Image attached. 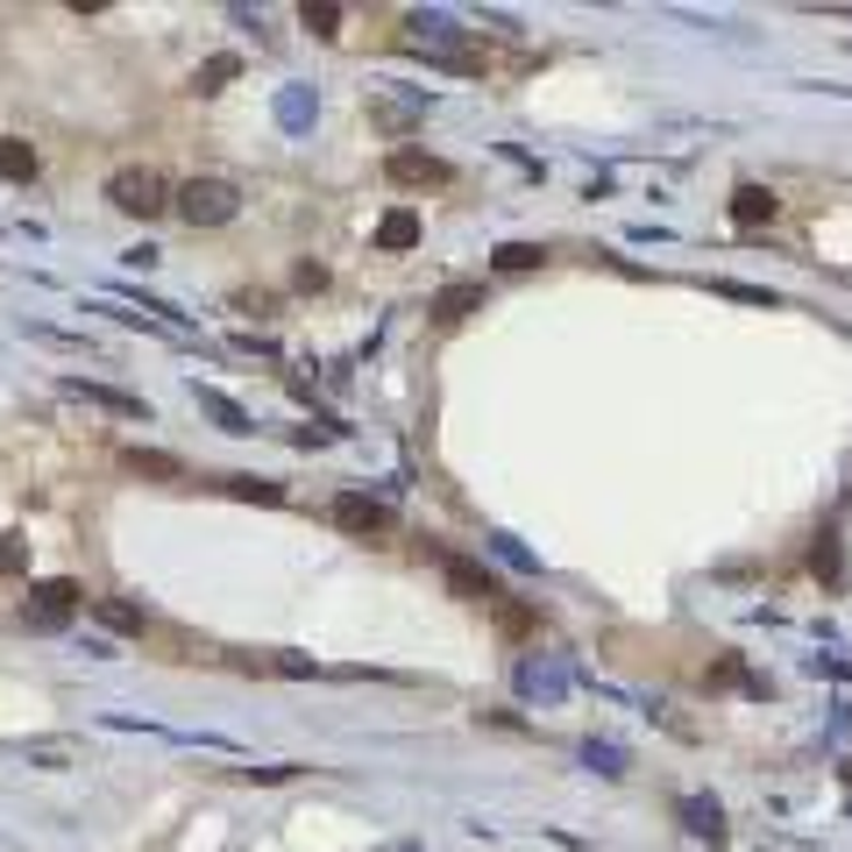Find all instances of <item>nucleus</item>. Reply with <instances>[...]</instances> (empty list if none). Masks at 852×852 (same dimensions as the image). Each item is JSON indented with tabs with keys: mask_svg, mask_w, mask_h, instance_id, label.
Masks as SVG:
<instances>
[{
	"mask_svg": "<svg viewBox=\"0 0 852 852\" xmlns=\"http://www.w3.org/2000/svg\"><path fill=\"white\" fill-rule=\"evenodd\" d=\"M171 206H178V220H185V228H228V220L242 214V192H235L228 178H185Z\"/></svg>",
	"mask_w": 852,
	"mask_h": 852,
	"instance_id": "nucleus-1",
	"label": "nucleus"
},
{
	"mask_svg": "<svg viewBox=\"0 0 852 852\" xmlns=\"http://www.w3.org/2000/svg\"><path fill=\"white\" fill-rule=\"evenodd\" d=\"M107 200L122 206V214L149 220V214H163V206H171L178 192H171V178H163V171H149V163H122V171L107 178Z\"/></svg>",
	"mask_w": 852,
	"mask_h": 852,
	"instance_id": "nucleus-2",
	"label": "nucleus"
},
{
	"mask_svg": "<svg viewBox=\"0 0 852 852\" xmlns=\"http://www.w3.org/2000/svg\"><path fill=\"white\" fill-rule=\"evenodd\" d=\"M79 604H86L79 582H36V590H29V604H22V625H29V633H65Z\"/></svg>",
	"mask_w": 852,
	"mask_h": 852,
	"instance_id": "nucleus-3",
	"label": "nucleus"
},
{
	"mask_svg": "<svg viewBox=\"0 0 852 852\" xmlns=\"http://www.w3.org/2000/svg\"><path fill=\"white\" fill-rule=\"evenodd\" d=\"M384 178H391V185H406V192H427V185H447V163L441 157H427V149H391V157H384Z\"/></svg>",
	"mask_w": 852,
	"mask_h": 852,
	"instance_id": "nucleus-4",
	"label": "nucleus"
},
{
	"mask_svg": "<svg viewBox=\"0 0 852 852\" xmlns=\"http://www.w3.org/2000/svg\"><path fill=\"white\" fill-rule=\"evenodd\" d=\"M447 568V590L455 597H469V604H498V582H490V568L484 561H469V555H441Z\"/></svg>",
	"mask_w": 852,
	"mask_h": 852,
	"instance_id": "nucleus-5",
	"label": "nucleus"
},
{
	"mask_svg": "<svg viewBox=\"0 0 852 852\" xmlns=\"http://www.w3.org/2000/svg\"><path fill=\"white\" fill-rule=\"evenodd\" d=\"M334 526L341 533H391V504H377V498H334Z\"/></svg>",
	"mask_w": 852,
	"mask_h": 852,
	"instance_id": "nucleus-6",
	"label": "nucleus"
},
{
	"mask_svg": "<svg viewBox=\"0 0 852 852\" xmlns=\"http://www.w3.org/2000/svg\"><path fill=\"white\" fill-rule=\"evenodd\" d=\"M65 391L71 398H86V406H107V412H122V420H149V406L136 391H114V384H86V377H65Z\"/></svg>",
	"mask_w": 852,
	"mask_h": 852,
	"instance_id": "nucleus-7",
	"label": "nucleus"
},
{
	"mask_svg": "<svg viewBox=\"0 0 852 852\" xmlns=\"http://www.w3.org/2000/svg\"><path fill=\"white\" fill-rule=\"evenodd\" d=\"M476 306H484V284H447V292H433L427 320H433V327H462Z\"/></svg>",
	"mask_w": 852,
	"mask_h": 852,
	"instance_id": "nucleus-8",
	"label": "nucleus"
},
{
	"mask_svg": "<svg viewBox=\"0 0 852 852\" xmlns=\"http://www.w3.org/2000/svg\"><path fill=\"white\" fill-rule=\"evenodd\" d=\"M122 469L128 476H149V484H185V462L163 455V447H122Z\"/></svg>",
	"mask_w": 852,
	"mask_h": 852,
	"instance_id": "nucleus-9",
	"label": "nucleus"
},
{
	"mask_svg": "<svg viewBox=\"0 0 852 852\" xmlns=\"http://www.w3.org/2000/svg\"><path fill=\"white\" fill-rule=\"evenodd\" d=\"M36 171H43L36 143H22V136H0V178H8V185H29Z\"/></svg>",
	"mask_w": 852,
	"mask_h": 852,
	"instance_id": "nucleus-10",
	"label": "nucleus"
},
{
	"mask_svg": "<svg viewBox=\"0 0 852 852\" xmlns=\"http://www.w3.org/2000/svg\"><path fill=\"white\" fill-rule=\"evenodd\" d=\"M774 206H782V200H774L768 185H739V192H731V220H739V228H760V220H774Z\"/></svg>",
	"mask_w": 852,
	"mask_h": 852,
	"instance_id": "nucleus-11",
	"label": "nucleus"
},
{
	"mask_svg": "<svg viewBox=\"0 0 852 852\" xmlns=\"http://www.w3.org/2000/svg\"><path fill=\"white\" fill-rule=\"evenodd\" d=\"M412 242H420V214H412V206H391V214L377 220V249L398 257V249H412Z\"/></svg>",
	"mask_w": 852,
	"mask_h": 852,
	"instance_id": "nucleus-12",
	"label": "nucleus"
},
{
	"mask_svg": "<svg viewBox=\"0 0 852 852\" xmlns=\"http://www.w3.org/2000/svg\"><path fill=\"white\" fill-rule=\"evenodd\" d=\"M810 568H817V582H825V590H845V547H839V533H817Z\"/></svg>",
	"mask_w": 852,
	"mask_h": 852,
	"instance_id": "nucleus-13",
	"label": "nucleus"
},
{
	"mask_svg": "<svg viewBox=\"0 0 852 852\" xmlns=\"http://www.w3.org/2000/svg\"><path fill=\"white\" fill-rule=\"evenodd\" d=\"M220 490L242 504H284V484H263V476H220Z\"/></svg>",
	"mask_w": 852,
	"mask_h": 852,
	"instance_id": "nucleus-14",
	"label": "nucleus"
},
{
	"mask_svg": "<svg viewBox=\"0 0 852 852\" xmlns=\"http://www.w3.org/2000/svg\"><path fill=\"white\" fill-rule=\"evenodd\" d=\"M93 618H100V625H114V633H143V611H136V604H122V597H93Z\"/></svg>",
	"mask_w": 852,
	"mask_h": 852,
	"instance_id": "nucleus-15",
	"label": "nucleus"
},
{
	"mask_svg": "<svg viewBox=\"0 0 852 852\" xmlns=\"http://www.w3.org/2000/svg\"><path fill=\"white\" fill-rule=\"evenodd\" d=\"M235 71H242V57H228V50H220V57H206V65L192 71V86H200V93H220V86H228Z\"/></svg>",
	"mask_w": 852,
	"mask_h": 852,
	"instance_id": "nucleus-16",
	"label": "nucleus"
},
{
	"mask_svg": "<svg viewBox=\"0 0 852 852\" xmlns=\"http://www.w3.org/2000/svg\"><path fill=\"white\" fill-rule=\"evenodd\" d=\"M682 817H690V831H704L711 845L725 839V810H717V803H704V796H696V803H682Z\"/></svg>",
	"mask_w": 852,
	"mask_h": 852,
	"instance_id": "nucleus-17",
	"label": "nucleus"
},
{
	"mask_svg": "<svg viewBox=\"0 0 852 852\" xmlns=\"http://www.w3.org/2000/svg\"><path fill=\"white\" fill-rule=\"evenodd\" d=\"M298 22H306L313 36H334V29H341V8H334V0H306V8H298Z\"/></svg>",
	"mask_w": 852,
	"mask_h": 852,
	"instance_id": "nucleus-18",
	"label": "nucleus"
},
{
	"mask_svg": "<svg viewBox=\"0 0 852 852\" xmlns=\"http://www.w3.org/2000/svg\"><path fill=\"white\" fill-rule=\"evenodd\" d=\"M200 406H206V412H214V420H220V427H228V433H249V420H242V406H228V398H220V391H200Z\"/></svg>",
	"mask_w": 852,
	"mask_h": 852,
	"instance_id": "nucleus-19",
	"label": "nucleus"
},
{
	"mask_svg": "<svg viewBox=\"0 0 852 852\" xmlns=\"http://www.w3.org/2000/svg\"><path fill=\"white\" fill-rule=\"evenodd\" d=\"M29 568V541L22 533H0V576H22Z\"/></svg>",
	"mask_w": 852,
	"mask_h": 852,
	"instance_id": "nucleus-20",
	"label": "nucleus"
},
{
	"mask_svg": "<svg viewBox=\"0 0 852 852\" xmlns=\"http://www.w3.org/2000/svg\"><path fill=\"white\" fill-rule=\"evenodd\" d=\"M533 263H541V249H533V242H504L498 249V271H533Z\"/></svg>",
	"mask_w": 852,
	"mask_h": 852,
	"instance_id": "nucleus-21",
	"label": "nucleus"
},
{
	"mask_svg": "<svg viewBox=\"0 0 852 852\" xmlns=\"http://www.w3.org/2000/svg\"><path fill=\"white\" fill-rule=\"evenodd\" d=\"M498 625L519 639V633H533V611H526V604H512V597H498Z\"/></svg>",
	"mask_w": 852,
	"mask_h": 852,
	"instance_id": "nucleus-22",
	"label": "nucleus"
}]
</instances>
